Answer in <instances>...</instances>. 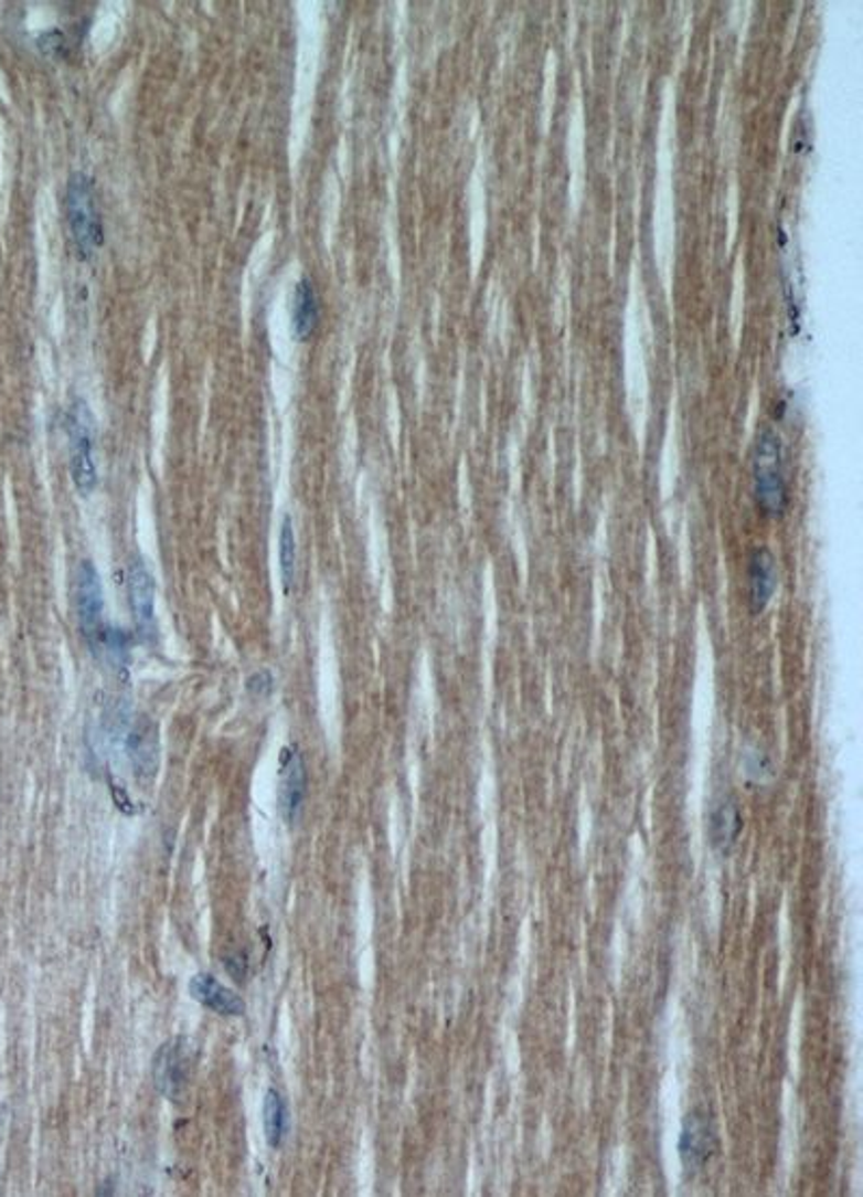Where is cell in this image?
Here are the masks:
<instances>
[{"mask_svg":"<svg viewBox=\"0 0 863 1197\" xmlns=\"http://www.w3.org/2000/svg\"><path fill=\"white\" fill-rule=\"evenodd\" d=\"M754 496L758 510L768 519H779L788 510V485L781 469V439L765 428L754 449Z\"/></svg>","mask_w":863,"mask_h":1197,"instance_id":"1","label":"cell"},{"mask_svg":"<svg viewBox=\"0 0 863 1197\" xmlns=\"http://www.w3.org/2000/svg\"><path fill=\"white\" fill-rule=\"evenodd\" d=\"M65 212L81 259H89L104 243V227L97 210L96 187L87 173H74L67 182Z\"/></svg>","mask_w":863,"mask_h":1197,"instance_id":"2","label":"cell"},{"mask_svg":"<svg viewBox=\"0 0 863 1197\" xmlns=\"http://www.w3.org/2000/svg\"><path fill=\"white\" fill-rule=\"evenodd\" d=\"M94 431L96 422L89 404L83 399L72 402L67 411V435H70V456H72V478L81 496H89L97 485L96 460H94Z\"/></svg>","mask_w":863,"mask_h":1197,"instance_id":"3","label":"cell"},{"mask_svg":"<svg viewBox=\"0 0 863 1197\" xmlns=\"http://www.w3.org/2000/svg\"><path fill=\"white\" fill-rule=\"evenodd\" d=\"M194 1050L187 1038H171L158 1048L151 1074L156 1090L173 1102H182L191 1085Z\"/></svg>","mask_w":863,"mask_h":1197,"instance_id":"4","label":"cell"},{"mask_svg":"<svg viewBox=\"0 0 863 1197\" xmlns=\"http://www.w3.org/2000/svg\"><path fill=\"white\" fill-rule=\"evenodd\" d=\"M78 616L87 643L96 650L108 625H104L102 580L92 562H83L78 571Z\"/></svg>","mask_w":863,"mask_h":1197,"instance_id":"5","label":"cell"},{"mask_svg":"<svg viewBox=\"0 0 863 1197\" xmlns=\"http://www.w3.org/2000/svg\"><path fill=\"white\" fill-rule=\"evenodd\" d=\"M128 597L135 616L137 632L147 643L156 640L158 621H156V580L145 566L143 560H135L128 573Z\"/></svg>","mask_w":863,"mask_h":1197,"instance_id":"6","label":"cell"},{"mask_svg":"<svg viewBox=\"0 0 863 1197\" xmlns=\"http://www.w3.org/2000/svg\"><path fill=\"white\" fill-rule=\"evenodd\" d=\"M126 749L137 778L151 783L160 767V733L149 716H139L135 720Z\"/></svg>","mask_w":863,"mask_h":1197,"instance_id":"7","label":"cell"},{"mask_svg":"<svg viewBox=\"0 0 863 1197\" xmlns=\"http://www.w3.org/2000/svg\"><path fill=\"white\" fill-rule=\"evenodd\" d=\"M717 1150V1135L713 1131V1124L708 1115L693 1111L684 1120L682 1137H680V1156L689 1169L704 1167L711 1156Z\"/></svg>","mask_w":863,"mask_h":1197,"instance_id":"8","label":"cell"},{"mask_svg":"<svg viewBox=\"0 0 863 1197\" xmlns=\"http://www.w3.org/2000/svg\"><path fill=\"white\" fill-rule=\"evenodd\" d=\"M749 580V605L754 614H760L767 610L770 598L777 591V564L770 549L756 548L749 558L747 569Z\"/></svg>","mask_w":863,"mask_h":1197,"instance_id":"9","label":"cell"},{"mask_svg":"<svg viewBox=\"0 0 863 1197\" xmlns=\"http://www.w3.org/2000/svg\"><path fill=\"white\" fill-rule=\"evenodd\" d=\"M191 997L205 1005L207 1009L221 1014V1016H242L244 1014V1000L227 986L219 984L212 975H194L191 979Z\"/></svg>","mask_w":863,"mask_h":1197,"instance_id":"10","label":"cell"},{"mask_svg":"<svg viewBox=\"0 0 863 1197\" xmlns=\"http://www.w3.org/2000/svg\"><path fill=\"white\" fill-rule=\"evenodd\" d=\"M305 763L296 750L284 752V772H281V811L288 824H294L300 815L305 799Z\"/></svg>","mask_w":863,"mask_h":1197,"instance_id":"11","label":"cell"},{"mask_svg":"<svg viewBox=\"0 0 863 1197\" xmlns=\"http://www.w3.org/2000/svg\"><path fill=\"white\" fill-rule=\"evenodd\" d=\"M318 318H320V311H318L316 290H313L309 279H300L298 286H296V293H294V300H291V331H294V338L298 342L309 340L313 336L316 327H318Z\"/></svg>","mask_w":863,"mask_h":1197,"instance_id":"12","label":"cell"},{"mask_svg":"<svg viewBox=\"0 0 863 1197\" xmlns=\"http://www.w3.org/2000/svg\"><path fill=\"white\" fill-rule=\"evenodd\" d=\"M741 828H743V817L734 799L721 798L720 802L713 804V811L708 817V837L715 848L727 849L734 846Z\"/></svg>","mask_w":863,"mask_h":1197,"instance_id":"13","label":"cell"},{"mask_svg":"<svg viewBox=\"0 0 863 1197\" xmlns=\"http://www.w3.org/2000/svg\"><path fill=\"white\" fill-rule=\"evenodd\" d=\"M286 1117H288V1111H286L284 1098L279 1097V1092L270 1090L264 1100V1133H266V1142L273 1147L281 1146V1140L286 1135V1122H288Z\"/></svg>","mask_w":863,"mask_h":1197,"instance_id":"14","label":"cell"},{"mask_svg":"<svg viewBox=\"0 0 863 1197\" xmlns=\"http://www.w3.org/2000/svg\"><path fill=\"white\" fill-rule=\"evenodd\" d=\"M279 562H281L284 591H286V595H289V591H291V586H294V578H296V537H294V526H291V517H289V515L284 517V523H281V534H279Z\"/></svg>","mask_w":863,"mask_h":1197,"instance_id":"15","label":"cell"},{"mask_svg":"<svg viewBox=\"0 0 863 1197\" xmlns=\"http://www.w3.org/2000/svg\"><path fill=\"white\" fill-rule=\"evenodd\" d=\"M38 46H40V51L46 52L50 56H58V59H67V56H70V51L74 49L72 42H70V38H67L63 31H58V29H52L49 33H42V35L38 38Z\"/></svg>","mask_w":863,"mask_h":1197,"instance_id":"16","label":"cell"},{"mask_svg":"<svg viewBox=\"0 0 863 1197\" xmlns=\"http://www.w3.org/2000/svg\"><path fill=\"white\" fill-rule=\"evenodd\" d=\"M273 686H275V677L268 672V670H259L255 675H251L246 679V692L253 695V697H270L273 695Z\"/></svg>","mask_w":863,"mask_h":1197,"instance_id":"17","label":"cell"}]
</instances>
